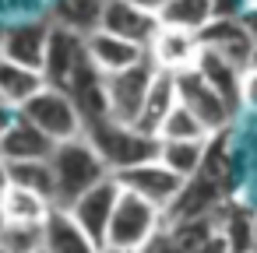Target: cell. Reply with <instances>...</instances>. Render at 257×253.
Listing matches in <instances>:
<instances>
[{"mask_svg": "<svg viewBox=\"0 0 257 253\" xmlns=\"http://www.w3.org/2000/svg\"><path fill=\"white\" fill-rule=\"evenodd\" d=\"M50 169H53V207L57 211H67L78 197H85L88 190H95L99 183L113 176L88 137L57 144L50 155Z\"/></svg>", "mask_w": 257, "mask_h": 253, "instance_id": "obj_1", "label": "cell"}, {"mask_svg": "<svg viewBox=\"0 0 257 253\" xmlns=\"http://www.w3.org/2000/svg\"><path fill=\"white\" fill-rule=\"evenodd\" d=\"M85 137L92 141V148L99 151V158L106 162V169L116 176V172H127L134 165H145V162H155L159 151H162V141L159 137H148L141 134L138 127H127V123H95L85 130Z\"/></svg>", "mask_w": 257, "mask_h": 253, "instance_id": "obj_2", "label": "cell"}, {"mask_svg": "<svg viewBox=\"0 0 257 253\" xmlns=\"http://www.w3.org/2000/svg\"><path fill=\"white\" fill-rule=\"evenodd\" d=\"M162 225H166V214L155 204L120 190V200H116V211H113V221L106 232V246L123 249V253H141L162 232Z\"/></svg>", "mask_w": 257, "mask_h": 253, "instance_id": "obj_3", "label": "cell"}, {"mask_svg": "<svg viewBox=\"0 0 257 253\" xmlns=\"http://www.w3.org/2000/svg\"><path fill=\"white\" fill-rule=\"evenodd\" d=\"M22 116H25L32 127H39L53 144L85 137V120H81L74 99H71L67 92H60V88H50V85H46V88L22 109Z\"/></svg>", "mask_w": 257, "mask_h": 253, "instance_id": "obj_4", "label": "cell"}, {"mask_svg": "<svg viewBox=\"0 0 257 253\" xmlns=\"http://www.w3.org/2000/svg\"><path fill=\"white\" fill-rule=\"evenodd\" d=\"M159 78V67L152 64V57H145L138 67L131 71H120L113 78H106V95H109V120L113 123H127L134 127L141 109H145V99L152 92Z\"/></svg>", "mask_w": 257, "mask_h": 253, "instance_id": "obj_5", "label": "cell"}, {"mask_svg": "<svg viewBox=\"0 0 257 253\" xmlns=\"http://www.w3.org/2000/svg\"><path fill=\"white\" fill-rule=\"evenodd\" d=\"M113 179L120 183V190H127V193H134V197L155 204L162 214L180 200V193H183V186H187V179H180V176H176L173 169H166L159 158H155V162H145V165H134V169H127V172H116Z\"/></svg>", "mask_w": 257, "mask_h": 253, "instance_id": "obj_6", "label": "cell"}, {"mask_svg": "<svg viewBox=\"0 0 257 253\" xmlns=\"http://www.w3.org/2000/svg\"><path fill=\"white\" fill-rule=\"evenodd\" d=\"M176 92H180V106L190 109V113L208 127L211 137H215V134H225V127H229V120H232V109H229V102L197 74V67L176 74Z\"/></svg>", "mask_w": 257, "mask_h": 253, "instance_id": "obj_7", "label": "cell"}, {"mask_svg": "<svg viewBox=\"0 0 257 253\" xmlns=\"http://www.w3.org/2000/svg\"><path fill=\"white\" fill-rule=\"evenodd\" d=\"M88 64V46H85V36L74 32V29H64V25H53V36H50V50H46V64H43V78L50 88H60L67 92L74 74Z\"/></svg>", "mask_w": 257, "mask_h": 253, "instance_id": "obj_8", "label": "cell"}, {"mask_svg": "<svg viewBox=\"0 0 257 253\" xmlns=\"http://www.w3.org/2000/svg\"><path fill=\"white\" fill-rule=\"evenodd\" d=\"M50 36H53V22H43V18L4 25V50H0V60H11L18 67H29V71H43Z\"/></svg>", "mask_w": 257, "mask_h": 253, "instance_id": "obj_9", "label": "cell"}, {"mask_svg": "<svg viewBox=\"0 0 257 253\" xmlns=\"http://www.w3.org/2000/svg\"><path fill=\"white\" fill-rule=\"evenodd\" d=\"M116 200H120V183L109 176L106 183H99L95 190H88L85 197H78L67 214L78 221V228L106 249V232H109V221H113V211H116Z\"/></svg>", "mask_w": 257, "mask_h": 253, "instance_id": "obj_10", "label": "cell"}, {"mask_svg": "<svg viewBox=\"0 0 257 253\" xmlns=\"http://www.w3.org/2000/svg\"><path fill=\"white\" fill-rule=\"evenodd\" d=\"M197 43L201 50H211L225 60H232L236 67H250V57H253V39L246 36L243 22L239 18H215L208 22L201 32H197Z\"/></svg>", "mask_w": 257, "mask_h": 253, "instance_id": "obj_11", "label": "cell"}, {"mask_svg": "<svg viewBox=\"0 0 257 253\" xmlns=\"http://www.w3.org/2000/svg\"><path fill=\"white\" fill-rule=\"evenodd\" d=\"M85 46H88V60L106 78H113L120 71H131V67H138L148 57V50H141L138 43H127V39L106 32V29H95L92 36H85Z\"/></svg>", "mask_w": 257, "mask_h": 253, "instance_id": "obj_12", "label": "cell"}, {"mask_svg": "<svg viewBox=\"0 0 257 253\" xmlns=\"http://www.w3.org/2000/svg\"><path fill=\"white\" fill-rule=\"evenodd\" d=\"M148 57H152V64L159 67V71H166V74H183V71H190V67H197V57H201V43H197V36H190V32H180V29H159V36L152 39V46H148Z\"/></svg>", "mask_w": 257, "mask_h": 253, "instance_id": "obj_13", "label": "cell"}, {"mask_svg": "<svg viewBox=\"0 0 257 253\" xmlns=\"http://www.w3.org/2000/svg\"><path fill=\"white\" fill-rule=\"evenodd\" d=\"M102 29L113 32V36H120V39H127V43H138L141 50H148L152 39L159 36L162 22L155 15H145V11L131 8L127 0H109L106 15H102Z\"/></svg>", "mask_w": 257, "mask_h": 253, "instance_id": "obj_14", "label": "cell"}, {"mask_svg": "<svg viewBox=\"0 0 257 253\" xmlns=\"http://www.w3.org/2000/svg\"><path fill=\"white\" fill-rule=\"evenodd\" d=\"M53 148L57 144L18 113V120L0 137V162H50Z\"/></svg>", "mask_w": 257, "mask_h": 253, "instance_id": "obj_15", "label": "cell"}, {"mask_svg": "<svg viewBox=\"0 0 257 253\" xmlns=\"http://www.w3.org/2000/svg\"><path fill=\"white\" fill-rule=\"evenodd\" d=\"M197 74L229 102L232 113L243 109V78H246L243 67H236L232 60H225V57H218V53H211V50H201V57H197Z\"/></svg>", "mask_w": 257, "mask_h": 253, "instance_id": "obj_16", "label": "cell"}, {"mask_svg": "<svg viewBox=\"0 0 257 253\" xmlns=\"http://www.w3.org/2000/svg\"><path fill=\"white\" fill-rule=\"evenodd\" d=\"M180 106V92H176V74H166V71H159V78H155V85H152V92H148V99H145V109H141V116H138V130L141 134H148V137H159V130H162V123H166V116L173 113Z\"/></svg>", "mask_w": 257, "mask_h": 253, "instance_id": "obj_17", "label": "cell"}, {"mask_svg": "<svg viewBox=\"0 0 257 253\" xmlns=\"http://www.w3.org/2000/svg\"><path fill=\"white\" fill-rule=\"evenodd\" d=\"M43 88H46L43 71H29V67L11 64V60H0V102L11 106L15 113H22Z\"/></svg>", "mask_w": 257, "mask_h": 253, "instance_id": "obj_18", "label": "cell"}, {"mask_svg": "<svg viewBox=\"0 0 257 253\" xmlns=\"http://www.w3.org/2000/svg\"><path fill=\"white\" fill-rule=\"evenodd\" d=\"M46 253H102V246H95L67 211L53 207L46 218Z\"/></svg>", "mask_w": 257, "mask_h": 253, "instance_id": "obj_19", "label": "cell"}, {"mask_svg": "<svg viewBox=\"0 0 257 253\" xmlns=\"http://www.w3.org/2000/svg\"><path fill=\"white\" fill-rule=\"evenodd\" d=\"M159 22L166 29H180V32L197 36L208 22H215V0H166Z\"/></svg>", "mask_w": 257, "mask_h": 253, "instance_id": "obj_20", "label": "cell"}, {"mask_svg": "<svg viewBox=\"0 0 257 253\" xmlns=\"http://www.w3.org/2000/svg\"><path fill=\"white\" fill-rule=\"evenodd\" d=\"M0 200H4V214L8 221L15 225H46V218L53 214V204L32 190H18V186H8L4 193H0Z\"/></svg>", "mask_w": 257, "mask_h": 253, "instance_id": "obj_21", "label": "cell"}, {"mask_svg": "<svg viewBox=\"0 0 257 253\" xmlns=\"http://www.w3.org/2000/svg\"><path fill=\"white\" fill-rule=\"evenodd\" d=\"M106 4H109V0H57L53 25L74 29V32H81V36H92L95 29H102Z\"/></svg>", "mask_w": 257, "mask_h": 253, "instance_id": "obj_22", "label": "cell"}, {"mask_svg": "<svg viewBox=\"0 0 257 253\" xmlns=\"http://www.w3.org/2000/svg\"><path fill=\"white\" fill-rule=\"evenodd\" d=\"M204 158H208V141H162V151H159V162L187 183L201 172Z\"/></svg>", "mask_w": 257, "mask_h": 253, "instance_id": "obj_23", "label": "cell"}, {"mask_svg": "<svg viewBox=\"0 0 257 253\" xmlns=\"http://www.w3.org/2000/svg\"><path fill=\"white\" fill-rule=\"evenodd\" d=\"M8 169V186L32 190L53 204V169L50 162H4Z\"/></svg>", "mask_w": 257, "mask_h": 253, "instance_id": "obj_24", "label": "cell"}, {"mask_svg": "<svg viewBox=\"0 0 257 253\" xmlns=\"http://www.w3.org/2000/svg\"><path fill=\"white\" fill-rule=\"evenodd\" d=\"M159 141H211V134H208V127H204L190 109L176 106V109L166 116V123H162V130H159Z\"/></svg>", "mask_w": 257, "mask_h": 253, "instance_id": "obj_25", "label": "cell"}, {"mask_svg": "<svg viewBox=\"0 0 257 253\" xmlns=\"http://www.w3.org/2000/svg\"><path fill=\"white\" fill-rule=\"evenodd\" d=\"M0 246L8 253H43L46 249V225H15L8 221L0 232Z\"/></svg>", "mask_w": 257, "mask_h": 253, "instance_id": "obj_26", "label": "cell"}, {"mask_svg": "<svg viewBox=\"0 0 257 253\" xmlns=\"http://www.w3.org/2000/svg\"><path fill=\"white\" fill-rule=\"evenodd\" d=\"M243 106L257 109V71H246V78H243Z\"/></svg>", "mask_w": 257, "mask_h": 253, "instance_id": "obj_27", "label": "cell"}, {"mask_svg": "<svg viewBox=\"0 0 257 253\" xmlns=\"http://www.w3.org/2000/svg\"><path fill=\"white\" fill-rule=\"evenodd\" d=\"M239 22H243L246 36H250V39H253V46H257V0H253V4H246V8H243Z\"/></svg>", "mask_w": 257, "mask_h": 253, "instance_id": "obj_28", "label": "cell"}, {"mask_svg": "<svg viewBox=\"0 0 257 253\" xmlns=\"http://www.w3.org/2000/svg\"><path fill=\"white\" fill-rule=\"evenodd\" d=\"M131 8H138V11H145V15H162V8H166V0H127Z\"/></svg>", "mask_w": 257, "mask_h": 253, "instance_id": "obj_29", "label": "cell"}, {"mask_svg": "<svg viewBox=\"0 0 257 253\" xmlns=\"http://www.w3.org/2000/svg\"><path fill=\"white\" fill-rule=\"evenodd\" d=\"M15 120H18V113H15L11 106H4V102H0V137L8 134V127H11Z\"/></svg>", "mask_w": 257, "mask_h": 253, "instance_id": "obj_30", "label": "cell"}, {"mask_svg": "<svg viewBox=\"0 0 257 253\" xmlns=\"http://www.w3.org/2000/svg\"><path fill=\"white\" fill-rule=\"evenodd\" d=\"M246 71H257V46H253V57H250V67Z\"/></svg>", "mask_w": 257, "mask_h": 253, "instance_id": "obj_31", "label": "cell"}, {"mask_svg": "<svg viewBox=\"0 0 257 253\" xmlns=\"http://www.w3.org/2000/svg\"><path fill=\"white\" fill-rule=\"evenodd\" d=\"M253 253H257V221H253Z\"/></svg>", "mask_w": 257, "mask_h": 253, "instance_id": "obj_32", "label": "cell"}, {"mask_svg": "<svg viewBox=\"0 0 257 253\" xmlns=\"http://www.w3.org/2000/svg\"><path fill=\"white\" fill-rule=\"evenodd\" d=\"M0 50H4V25H0Z\"/></svg>", "mask_w": 257, "mask_h": 253, "instance_id": "obj_33", "label": "cell"}, {"mask_svg": "<svg viewBox=\"0 0 257 253\" xmlns=\"http://www.w3.org/2000/svg\"><path fill=\"white\" fill-rule=\"evenodd\" d=\"M102 253H123V249H109V246H106V249H102Z\"/></svg>", "mask_w": 257, "mask_h": 253, "instance_id": "obj_34", "label": "cell"}, {"mask_svg": "<svg viewBox=\"0 0 257 253\" xmlns=\"http://www.w3.org/2000/svg\"><path fill=\"white\" fill-rule=\"evenodd\" d=\"M0 253H8V249H4V246H0Z\"/></svg>", "mask_w": 257, "mask_h": 253, "instance_id": "obj_35", "label": "cell"}, {"mask_svg": "<svg viewBox=\"0 0 257 253\" xmlns=\"http://www.w3.org/2000/svg\"><path fill=\"white\" fill-rule=\"evenodd\" d=\"M43 253H46V249H43Z\"/></svg>", "mask_w": 257, "mask_h": 253, "instance_id": "obj_36", "label": "cell"}]
</instances>
